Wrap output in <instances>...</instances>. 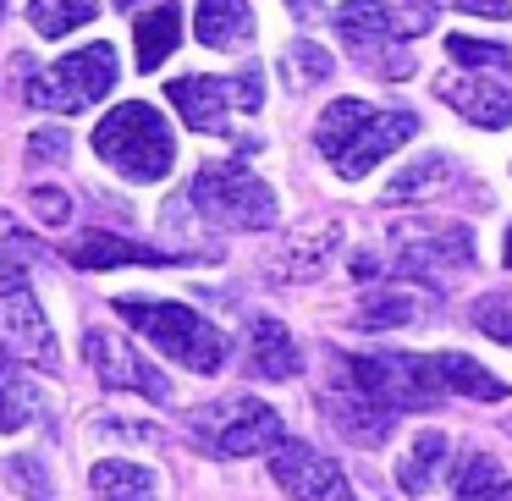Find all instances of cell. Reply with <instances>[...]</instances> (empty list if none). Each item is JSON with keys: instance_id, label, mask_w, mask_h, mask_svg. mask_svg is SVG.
<instances>
[{"instance_id": "1f68e13d", "label": "cell", "mask_w": 512, "mask_h": 501, "mask_svg": "<svg viewBox=\"0 0 512 501\" xmlns=\"http://www.w3.org/2000/svg\"><path fill=\"white\" fill-rule=\"evenodd\" d=\"M67 127H39L34 138H28V160H34V166H50V160H61L67 155Z\"/></svg>"}, {"instance_id": "f35d334b", "label": "cell", "mask_w": 512, "mask_h": 501, "mask_svg": "<svg viewBox=\"0 0 512 501\" xmlns=\"http://www.w3.org/2000/svg\"><path fill=\"white\" fill-rule=\"evenodd\" d=\"M419 6H435V0H419ZM452 6H457V0H452Z\"/></svg>"}, {"instance_id": "8d00e7d4", "label": "cell", "mask_w": 512, "mask_h": 501, "mask_svg": "<svg viewBox=\"0 0 512 501\" xmlns=\"http://www.w3.org/2000/svg\"><path fill=\"white\" fill-rule=\"evenodd\" d=\"M287 12L292 17H314V12H320V0H287Z\"/></svg>"}, {"instance_id": "ffe728a7", "label": "cell", "mask_w": 512, "mask_h": 501, "mask_svg": "<svg viewBox=\"0 0 512 501\" xmlns=\"http://www.w3.org/2000/svg\"><path fill=\"white\" fill-rule=\"evenodd\" d=\"M452 463V441H446L441 430H424L408 441V452L397 457V485L408 490V496H424V490H435V479H441V468Z\"/></svg>"}, {"instance_id": "d6a6232c", "label": "cell", "mask_w": 512, "mask_h": 501, "mask_svg": "<svg viewBox=\"0 0 512 501\" xmlns=\"http://www.w3.org/2000/svg\"><path fill=\"white\" fill-rule=\"evenodd\" d=\"M226 89H232V105L259 111V105H265V72H259V67H243V72H237V83H226Z\"/></svg>"}, {"instance_id": "ac0fdd59", "label": "cell", "mask_w": 512, "mask_h": 501, "mask_svg": "<svg viewBox=\"0 0 512 501\" xmlns=\"http://www.w3.org/2000/svg\"><path fill=\"white\" fill-rule=\"evenodd\" d=\"M248 369H254L259 380H292L303 369V353L298 342H292V331L281 320H254V331H248Z\"/></svg>"}, {"instance_id": "8992f818", "label": "cell", "mask_w": 512, "mask_h": 501, "mask_svg": "<svg viewBox=\"0 0 512 501\" xmlns=\"http://www.w3.org/2000/svg\"><path fill=\"white\" fill-rule=\"evenodd\" d=\"M424 23H408L386 6V0H347L336 6V34L342 45L353 50L364 67H375L380 78H408L413 72V50H408V34H419Z\"/></svg>"}, {"instance_id": "cb8c5ba5", "label": "cell", "mask_w": 512, "mask_h": 501, "mask_svg": "<svg viewBox=\"0 0 512 501\" xmlns=\"http://www.w3.org/2000/svg\"><path fill=\"white\" fill-rule=\"evenodd\" d=\"M452 496L457 501H512V479L490 452H468L463 463H457Z\"/></svg>"}, {"instance_id": "52a82bcc", "label": "cell", "mask_w": 512, "mask_h": 501, "mask_svg": "<svg viewBox=\"0 0 512 501\" xmlns=\"http://www.w3.org/2000/svg\"><path fill=\"white\" fill-rule=\"evenodd\" d=\"M111 89H116V50L100 39V45L78 50V56H61L50 72H34L23 94L39 111H89Z\"/></svg>"}, {"instance_id": "ba28073f", "label": "cell", "mask_w": 512, "mask_h": 501, "mask_svg": "<svg viewBox=\"0 0 512 501\" xmlns=\"http://www.w3.org/2000/svg\"><path fill=\"white\" fill-rule=\"evenodd\" d=\"M270 479H276L292 501H358L353 485H347V474H342V463L325 457L320 446H309V441H292V435L270 452Z\"/></svg>"}, {"instance_id": "7402d4cb", "label": "cell", "mask_w": 512, "mask_h": 501, "mask_svg": "<svg viewBox=\"0 0 512 501\" xmlns=\"http://www.w3.org/2000/svg\"><path fill=\"white\" fill-rule=\"evenodd\" d=\"M39 408H45V397H39L34 375L12 358H0V435H17L23 424H34Z\"/></svg>"}, {"instance_id": "d4e9b609", "label": "cell", "mask_w": 512, "mask_h": 501, "mask_svg": "<svg viewBox=\"0 0 512 501\" xmlns=\"http://www.w3.org/2000/svg\"><path fill=\"white\" fill-rule=\"evenodd\" d=\"M94 17H100V0H34L28 6V23H34L39 39H61L72 28L94 23Z\"/></svg>"}, {"instance_id": "7a4b0ae2", "label": "cell", "mask_w": 512, "mask_h": 501, "mask_svg": "<svg viewBox=\"0 0 512 501\" xmlns=\"http://www.w3.org/2000/svg\"><path fill=\"white\" fill-rule=\"evenodd\" d=\"M138 336L160 347L166 358H177L182 369L193 375H215L226 364V336L215 331L204 314H193L188 303H171V298H116L111 303Z\"/></svg>"}, {"instance_id": "7c38bea8", "label": "cell", "mask_w": 512, "mask_h": 501, "mask_svg": "<svg viewBox=\"0 0 512 501\" xmlns=\"http://www.w3.org/2000/svg\"><path fill=\"white\" fill-rule=\"evenodd\" d=\"M336 243H342V221L303 226V232H292L287 243L270 254L265 276H270V281H314V276L325 270V259L336 254Z\"/></svg>"}, {"instance_id": "4fadbf2b", "label": "cell", "mask_w": 512, "mask_h": 501, "mask_svg": "<svg viewBox=\"0 0 512 501\" xmlns=\"http://www.w3.org/2000/svg\"><path fill=\"white\" fill-rule=\"evenodd\" d=\"M325 419H331L336 430L347 435V441L380 446V441L391 435V424H397V413H386L380 402H369L364 391L353 386V380H336V386L325 391Z\"/></svg>"}, {"instance_id": "3957f363", "label": "cell", "mask_w": 512, "mask_h": 501, "mask_svg": "<svg viewBox=\"0 0 512 501\" xmlns=\"http://www.w3.org/2000/svg\"><path fill=\"white\" fill-rule=\"evenodd\" d=\"M94 155L116 166L127 182H160L177 166V138H171L166 116L144 100H127L94 127Z\"/></svg>"}, {"instance_id": "ab89813d", "label": "cell", "mask_w": 512, "mask_h": 501, "mask_svg": "<svg viewBox=\"0 0 512 501\" xmlns=\"http://www.w3.org/2000/svg\"><path fill=\"white\" fill-rule=\"evenodd\" d=\"M116 6H133V0H116Z\"/></svg>"}, {"instance_id": "4dcf8cb0", "label": "cell", "mask_w": 512, "mask_h": 501, "mask_svg": "<svg viewBox=\"0 0 512 501\" xmlns=\"http://www.w3.org/2000/svg\"><path fill=\"white\" fill-rule=\"evenodd\" d=\"M6 474H17V490H23V496H34V501H56V490H50L45 463H39V457H12V463H6Z\"/></svg>"}, {"instance_id": "e575fe53", "label": "cell", "mask_w": 512, "mask_h": 501, "mask_svg": "<svg viewBox=\"0 0 512 501\" xmlns=\"http://www.w3.org/2000/svg\"><path fill=\"white\" fill-rule=\"evenodd\" d=\"M94 430H122V441H160V430L155 424H122V419H94Z\"/></svg>"}, {"instance_id": "836d02e7", "label": "cell", "mask_w": 512, "mask_h": 501, "mask_svg": "<svg viewBox=\"0 0 512 501\" xmlns=\"http://www.w3.org/2000/svg\"><path fill=\"white\" fill-rule=\"evenodd\" d=\"M34 210H39V221H50V226L72 221V199L56 188H34Z\"/></svg>"}, {"instance_id": "5bb4252c", "label": "cell", "mask_w": 512, "mask_h": 501, "mask_svg": "<svg viewBox=\"0 0 512 501\" xmlns=\"http://www.w3.org/2000/svg\"><path fill=\"white\" fill-rule=\"evenodd\" d=\"M166 100L182 111V122L193 133H226V111H232V89L221 78H204V72H188V78L166 83Z\"/></svg>"}, {"instance_id": "f546056e", "label": "cell", "mask_w": 512, "mask_h": 501, "mask_svg": "<svg viewBox=\"0 0 512 501\" xmlns=\"http://www.w3.org/2000/svg\"><path fill=\"white\" fill-rule=\"evenodd\" d=\"M474 325L485 336H496V342L512 347V292H490V298L474 303Z\"/></svg>"}, {"instance_id": "f1b7e54d", "label": "cell", "mask_w": 512, "mask_h": 501, "mask_svg": "<svg viewBox=\"0 0 512 501\" xmlns=\"http://www.w3.org/2000/svg\"><path fill=\"white\" fill-rule=\"evenodd\" d=\"M446 56L457 61V67H512L507 45H496V39H474V34H452L446 39Z\"/></svg>"}, {"instance_id": "83f0119b", "label": "cell", "mask_w": 512, "mask_h": 501, "mask_svg": "<svg viewBox=\"0 0 512 501\" xmlns=\"http://www.w3.org/2000/svg\"><path fill=\"white\" fill-rule=\"evenodd\" d=\"M419 320V303L408 298V292H375V298H364V309L353 314L358 331H386V325H413Z\"/></svg>"}, {"instance_id": "e0dca14e", "label": "cell", "mask_w": 512, "mask_h": 501, "mask_svg": "<svg viewBox=\"0 0 512 501\" xmlns=\"http://www.w3.org/2000/svg\"><path fill=\"white\" fill-rule=\"evenodd\" d=\"M402 270H413V276H446V270H468L474 265V243H468L463 226H446V232L435 237H413V243H402Z\"/></svg>"}, {"instance_id": "4316f807", "label": "cell", "mask_w": 512, "mask_h": 501, "mask_svg": "<svg viewBox=\"0 0 512 501\" xmlns=\"http://www.w3.org/2000/svg\"><path fill=\"white\" fill-rule=\"evenodd\" d=\"M336 72L331 50H320L314 39H292L287 50H281V78H287V89H314V83H325Z\"/></svg>"}, {"instance_id": "74e56055", "label": "cell", "mask_w": 512, "mask_h": 501, "mask_svg": "<svg viewBox=\"0 0 512 501\" xmlns=\"http://www.w3.org/2000/svg\"><path fill=\"white\" fill-rule=\"evenodd\" d=\"M501 259H507V265H512V232H507V248H501Z\"/></svg>"}, {"instance_id": "d590c367", "label": "cell", "mask_w": 512, "mask_h": 501, "mask_svg": "<svg viewBox=\"0 0 512 501\" xmlns=\"http://www.w3.org/2000/svg\"><path fill=\"white\" fill-rule=\"evenodd\" d=\"M457 6H463V12H474V17H496V23L512 12L507 0H457Z\"/></svg>"}, {"instance_id": "9c48e42d", "label": "cell", "mask_w": 512, "mask_h": 501, "mask_svg": "<svg viewBox=\"0 0 512 501\" xmlns=\"http://www.w3.org/2000/svg\"><path fill=\"white\" fill-rule=\"evenodd\" d=\"M0 358L12 364H39V369H56V331H50L45 309L28 287H6L0 292Z\"/></svg>"}, {"instance_id": "2e32d148", "label": "cell", "mask_w": 512, "mask_h": 501, "mask_svg": "<svg viewBox=\"0 0 512 501\" xmlns=\"http://www.w3.org/2000/svg\"><path fill=\"white\" fill-rule=\"evenodd\" d=\"M72 265L83 270H116V265H182V259L160 254V248H144V243H127L116 232H83L78 243L67 248Z\"/></svg>"}, {"instance_id": "9a60e30c", "label": "cell", "mask_w": 512, "mask_h": 501, "mask_svg": "<svg viewBox=\"0 0 512 501\" xmlns=\"http://www.w3.org/2000/svg\"><path fill=\"white\" fill-rule=\"evenodd\" d=\"M435 94H441L463 122L490 127V133H501V127L512 122V89L496 78H457V83H441Z\"/></svg>"}, {"instance_id": "603a6c76", "label": "cell", "mask_w": 512, "mask_h": 501, "mask_svg": "<svg viewBox=\"0 0 512 501\" xmlns=\"http://www.w3.org/2000/svg\"><path fill=\"white\" fill-rule=\"evenodd\" d=\"M94 496L100 501H160V485L144 463H122V457H105L94 463Z\"/></svg>"}, {"instance_id": "44dd1931", "label": "cell", "mask_w": 512, "mask_h": 501, "mask_svg": "<svg viewBox=\"0 0 512 501\" xmlns=\"http://www.w3.org/2000/svg\"><path fill=\"white\" fill-rule=\"evenodd\" d=\"M182 39V6L177 0H166V6H155V12H144L133 23V45H138V72H155L160 61L177 50Z\"/></svg>"}, {"instance_id": "277c9868", "label": "cell", "mask_w": 512, "mask_h": 501, "mask_svg": "<svg viewBox=\"0 0 512 501\" xmlns=\"http://www.w3.org/2000/svg\"><path fill=\"white\" fill-rule=\"evenodd\" d=\"M188 199L204 210V221L232 226V232H265V226H276V215H281V204H276V193H270V182L254 177L248 166H237V160H215V166H199V177H193Z\"/></svg>"}, {"instance_id": "30bf717a", "label": "cell", "mask_w": 512, "mask_h": 501, "mask_svg": "<svg viewBox=\"0 0 512 501\" xmlns=\"http://www.w3.org/2000/svg\"><path fill=\"white\" fill-rule=\"evenodd\" d=\"M83 353H89V369L100 375L105 391H138V397H149V402H171V380L160 375L138 347H127L122 336L89 331L83 336Z\"/></svg>"}, {"instance_id": "6da1fadb", "label": "cell", "mask_w": 512, "mask_h": 501, "mask_svg": "<svg viewBox=\"0 0 512 501\" xmlns=\"http://www.w3.org/2000/svg\"><path fill=\"white\" fill-rule=\"evenodd\" d=\"M413 133H419V116L413 111H380V105H364V100H331L320 111L314 144H320V155L342 177H364L391 149L408 144Z\"/></svg>"}, {"instance_id": "484cf974", "label": "cell", "mask_w": 512, "mask_h": 501, "mask_svg": "<svg viewBox=\"0 0 512 501\" xmlns=\"http://www.w3.org/2000/svg\"><path fill=\"white\" fill-rule=\"evenodd\" d=\"M452 182V160L446 155H424L413 166H402V177L386 182V204H402V199H430L435 188Z\"/></svg>"}, {"instance_id": "d6986e66", "label": "cell", "mask_w": 512, "mask_h": 501, "mask_svg": "<svg viewBox=\"0 0 512 501\" xmlns=\"http://www.w3.org/2000/svg\"><path fill=\"white\" fill-rule=\"evenodd\" d=\"M193 34L210 50H243L254 39V12H248V0H199Z\"/></svg>"}, {"instance_id": "8fae6325", "label": "cell", "mask_w": 512, "mask_h": 501, "mask_svg": "<svg viewBox=\"0 0 512 501\" xmlns=\"http://www.w3.org/2000/svg\"><path fill=\"white\" fill-rule=\"evenodd\" d=\"M419 386H424V397L430 402H441V397H474V402H501L507 397V380L501 375H490L485 364H474V358H463V353H424L419 358Z\"/></svg>"}, {"instance_id": "5b68a950", "label": "cell", "mask_w": 512, "mask_h": 501, "mask_svg": "<svg viewBox=\"0 0 512 501\" xmlns=\"http://www.w3.org/2000/svg\"><path fill=\"white\" fill-rule=\"evenodd\" d=\"M188 435L215 457H254V452H276L287 441L281 413L259 397H221L188 413Z\"/></svg>"}]
</instances>
